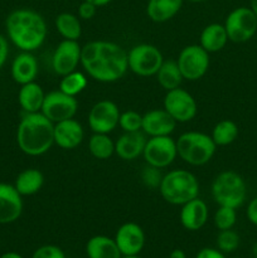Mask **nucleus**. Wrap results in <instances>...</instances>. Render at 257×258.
Instances as JSON below:
<instances>
[{
    "label": "nucleus",
    "mask_w": 257,
    "mask_h": 258,
    "mask_svg": "<svg viewBox=\"0 0 257 258\" xmlns=\"http://www.w3.org/2000/svg\"><path fill=\"white\" fill-rule=\"evenodd\" d=\"M81 64L98 82L110 83L123 77L128 70L127 52L108 40H92L81 50Z\"/></svg>",
    "instance_id": "1"
},
{
    "label": "nucleus",
    "mask_w": 257,
    "mask_h": 258,
    "mask_svg": "<svg viewBox=\"0 0 257 258\" xmlns=\"http://www.w3.org/2000/svg\"><path fill=\"white\" fill-rule=\"evenodd\" d=\"M7 34L13 44L22 52H33L44 43L47 24L42 15L32 9H17L5 22Z\"/></svg>",
    "instance_id": "2"
},
{
    "label": "nucleus",
    "mask_w": 257,
    "mask_h": 258,
    "mask_svg": "<svg viewBox=\"0 0 257 258\" xmlns=\"http://www.w3.org/2000/svg\"><path fill=\"white\" fill-rule=\"evenodd\" d=\"M17 144L25 155H43L54 144V123L42 112L25 113L18 125Z\"/></svg>",
    "instance_id": "3"
},
{
    "label": "nucleus",
    "mask_w": 257,
    "mask_h": 258,
    "mask_svg": "<svg viewBox=\"0 0 257 258\" xmlns=\"http://www.w3.org/2000/svg\"><path fill=\"white\" fill-rule=\"evenodd\" d=\"M164 201L173 206H183L199 197V181L193 173L183 169L163 175L159 186Z\"/></svg>",
    "instance_id": "4"
},
{
    "label": "nucleus",
    "mask_w": 257,
    "mask_h": 258,
    "mask_svg": "<svg viewBox=\"0 0 257 258\" xmlns=\"http://www.w3.org/2000/svg\"><path fill=\"white\" fill-rule=\"evenodd\" d=\"M175 143L179 158L193 166H201L209 163L217 148L212 136L198 131L181 134Z\"/></svg>",
    "instance_id": "5"
},
{
    "label": "nucleus",
    "mask_w": 257,
    "mask_h": 258,
    "mask_svg": "<svg viewBox=\"0 0 257 258\" xmlns=\"http://www.w3.org/2000/svg\"><path fill=\"white\" fill-rule=\"evenodd\" d=\"M246 194V183L236 171H222L212 183V197L221 207L239 208L244 203Z\"/></svg>",
    "instance_id": "6"
},
{
    "label": "nucleus",
    "mask_w": 257,
    "mask_h": 258,
    "mask_svg": "<svg viewBox=\"0 0 257 258\" xmlns=\"http://www.w3.org/2000/svg\"><path fill=\"white\" fill-rule=\"evenodd\" d=\"M164 58L158 47L153 44H138L127 52L128 70L140 77L155 76Z\"/></svg>",
    "instance_id": "7"
},
{
    "label": "nucleus",
    "mask_w": 257,
    "mask_h": 258,
    "mask_svg": "<svg viewBox=\"0 0 257 258\" xmlns=\"http://www.w3.org/2000/svg\"><path fill=\"white\" fill-rule=\"evenodd\" d=\"M223 25L231 42L244 43L256 34L257 17L251 8L239 7L227 15Z\"/></svg>",
    "instance_id": "8"
},
{
    "label": "nucleus",
    "mask_w": 257,
    "mask_h": 258,
    "mask_svg": "<svg viewBox=\"0 0 257 258\" xmlns=\"http://www.w3.org/2000/svg\"><path fill=\"white\" fill-rule=\"evenodd\" d=\"M184 80L198 81L209 68V53L201 44L186 45L176 59Z\"/></svg>",
    "instance_id": "9"
},
{
    "label": "nucleus",
    "mask_w": 257,
    "mask_h": 258,
    "mask_svg": "<svg viewBox=\"0 0 257 258\" xmlns=\"http://www.w3.org/2000/svg\"><path fill=\"white\" fill-rule=\"evenodd\" d=\"M143 156L148 165L158 169L166 168L178 156L176 143L170 136H154L146 140Z\"/></svg>",
    "instance_id": "10"
},
{
    "label": "nucleus",
    "mask_w": 257,
    "mask_h": 258,
    "mask_svg": "<svg viewBox=\"0 0 257 258\" xmlns=\"http://www.w3.org/2000/svg\"><path fill=\"white\" fill-rule=\"evenodd\" d=\"M77 110L78 102L76 97L58 90L45 95L40 112L53 123H57L75 117Z\"/></svg>",
    "instance_id": "11"
},
{
    "label": "nucleus",
    "mask_w": 257,
    "mask_h": 258,
    "mask_svg": "<svg viewBox=\"0 0 257 258\" xmlns=\"http://www.w3.org/2000/svg\"><path fill=\"white\" fill-rule=\"evenodd\" d=\"M164 110L176 122H188L196 117L198 106H197V101L188 91L178 87L166 91V95L164 97Z\"/></svg>",
    "instance_id": "12"
},
{
    "label": "nucleus",
    "mask_w": 257,
    "mask_h": 258,
    "mask_svg": "<svg viewBox=\"0 0 257 258\" xmlns=\"http://www.w3.org/2000/svg\"><path fill=\"white\" fill-rule=\"evenodd\" d=\"M120 115L115 102L110 100L98 101L88 113V125L96 134H110L118 126Z\"/></svg>",
    "instance_id": "13"
},
{
    "label": "nucleus",
    "mask_w": 257,
    "mask_h": 258,
    "mask_svg": "<svg viewBox=\"0 0 257 258\" xmlns=\"http://www.w3.org/2000/svg\"><path fill=\"white\" fill-rule=\"evenodd\" d=\"M81 50L77 40L63 39L55 48L52 57V68L58 76H66L76 71L81 63Z\"/></svg>",
    "instance_id": "14"
},
{
    "label": "nucleus",
    "mask_w": 257,
    "mask_h": 258,
    "mask_svg": "<svg viewBox=\"0 0 257 258\" xmlns=\"http://www.w3.org/2000/svg\"><path fill=\"white\" fill-rule=\"evenodd\" d=\"M115 242L122 256H138L145 244V234L139 224L128 222L117 229Z\"/></svg>",
    "instance_id": "15"
},
{
    "label": "nucleus",
    "mask_w": 257,
    "mask_h": 258,
    "mask_svg": "<svg viewBox=\"0 0 257 258\" xmlns=\"http://www.w3.org/2000/svg\"><path fill=\"white\" fill-rule=\"evenodd\" d=\"M23 199L14 185L0 183V224H9L19 219Z\"/></svg>",
    "instance_id": "16"
},
{
    "label": "nucleus",
    "mask_w": 257,
    "mask_h": 258,
    "mask_svg": "<svg viewBox=\"0 0 257 258\" xmlns=\"http://www.w3.org/2000/svg\"><path fill=\"white\" fill-rule=\"evenodd\" d=\"M176 121L165 110H151L143 115L141 130L150 138L154 136H170L175 130Z\"/></svg>",
    "instance_id": "17"
},
{
    "label": "nucleus",
    "mask_w": 257,
    "mask_h": 258,
    "mask_svg": "<svg viewBox=\"0 0 257 258\" xmlns=\"http://www.w3.org/2000/svg\"><path fill=\"white\" fill-rule=\"evenodd\" d=\"M85 131L75 118L54 123V144L63 150H73L83 140Z\"/></svg>",
    "instance_id": "18"
},
{
    "label": "nucleus",
    "mask_w": 257,
    "mask_h": 258,
    "mask_svg": "<svg viewBox=\"0 0 257 258\" xmlns=\"http://www.w3.org/2000/svg\"><path fill=\"white\" fill-rule=\"evenodd\" d=\"M208 207L206 202L196 198L183 204L180 209V223L188 231H198L208 221Z\"/></svg>",
    "instance_id": "19"
},
{
    "label": "nucleus",
    "mask_w": 257,
    "mask_h": 258,
    "mask_svg": "<svg viewBox=\"0 0 257 258\" xmlns=\"http://www.w3.org/2000/svg\"><path fill=\"white\" fill-rule=\"evenodd\" d=\"M146 140V135L141 130L135 133H125L115 143L116 155L126 161L135 160L143 155Z\"/></svg>",
    "instance_id": "20"
},
{
    "label": "nucleus",
    "mask_w": 257,
    "mask_h": 258,
    "mask_svg": "<svg viewBox=\"0 0 257 258\" xmlns=\"http://www.w3.org/2000/svg\"><path fill=\"white\" fill-rule=\"evenodd\" d=\"M38 76V60L32 52H22L12 63V77L20 86L34 82Z\"/></svg>",
    "instance_id": "21"
},
{
    "label": "nucleus",
    "mask_w": 257,
    "mask_h": 258,
    "mask_svg": "<svg viewBox=\"0 0 257 258\" xmlns=\"http://www.w3.org/2000/svg\"><path fill=\"white\" fill-rule=\"evenodd\" d=\"M45 93L38 83L29 82L22 85L18 93V102L25 113L40 112Z\"/></svg>",
    "instance_id": "22"
},
{
    "label": "nucleus",
    "mask_w": 257,
    "mask_h": 258,
    "mask_svg": "<svg viewBox=\"0 0 257 258\" xmlns=\"http://www.w3.org/2000/svg\"><path fill=\"white\" fill-rule=\"evenodd\" d=\"M184 0H149L146 14L155 23H165L175 17L181 9Z\"/></svg>",
    "instance_id": "23"
},
{
    "label": "nucleus",
    "mask_w": 257,
    "mask_h": 258,
    "mask_svg": "<svg viewBox=\"0 0 257 258\" xmlns=\"http://www.w3.org/2000/svg\"><path fill=\"white\" fill-rule=\"evenodd\" d=\"M226 28L219 23L207 25L201 33V45L208 53H216L223 49L228 42Z\"/></svg>",
    "instance_id": "24"
},
{
    "label": "nucleus",
    "mask_w": 257,
    "mask_h": 258,
    "mask_svg": "<svg viewBox=\"0 0 257 258\" xmlns=\"http://www.w3.org/2000/svg\"><path fill=\"white\" fill-rule=\"evenodd\" d=\"M88 258H121V252L115 239L106 236H95L86 246Z\"/></svg>",
    "instance_id": "25"
},
{
    "label": "nucleus",
    "mask_w": 257,
    "mask_h": 258,
    "mask_svg": "<svg viewBox=\"0 0 257 258\" xmlns=\"http://www.w3.org/2000/svg\"><path fill=\"white\" fill-rule=\"evenodd\" d=\"M43 183H44V176H43L42 171L34 168H29L18 174L14 186L20 196L25 197L38 193L42 189Z\"/></svg>",
    "instance_id": "26"
},
{
    "label": "nucleus",
    "mask_w": 257,
    "mask_h": 258,
    "mask_svg": "<svg viewBox=\"0 0 257 258\" xmlns=\"http://www.w3.org/2000/svg\"><path fill=\"white\" fill-rule=\"evenodd\" d=\"M155 76L159 85L166 91L180 87L181 82H183L184 80L176 60L171 59L164 60L163 64L160 66V68H159V71L156 72Z\"/></svg>",
    "instance_id": "27"
},
{
    "label": "nucleus",
    "mask_w": 257,
    "mask_h": 258,
    "mask_svg": "<svg viewBox=\"0 0 257 258\" xmlns=\"http://www.w3.org/2000/svg\"><path fill=\"white\" fill-rule=\"evenodd\" d=\"M55 28L58 33L68 40H78L82 34L81 20L72 13H60L55 18Z\"/></svg>",
    "instance_id": "28"
},
{
    "label": "nucleus",
    "mask_w": 257,
    "mask_h": 258,
    "mask_svg": "<svg viewBox=\"0 0 257 258\" xmlns=\"http://www.w3.org/2000/svg\"><path fill=\"white\" fill-rule=\"evenodd\" d=\"M88 150L91 155L100 160L111 158L115 153V143L111 140L108 134H93L88 141Z\"/></svg>",
    "instance_id": "29"
},
{
    "label": "nucleus",
    "mask_w": 257,
    "mask_h": 258,
    "mask_svg": "<svg viewBox=\"0 0 257 258\" xmlns=\"http://www.w3.org/2000/svg\"><path fill=\"white\" fill-rule=\"evenodd\" d=\"M211 136L217 146H227L238 136V126L231 120H222L216 123Z\"/></svg>",
    "instance_id": "30"
},
{
    "label": "nucleus",
    "mask_w": 257,
    "mask_h": 258,
    "mask_svg": "<svg viewBox=\"0 0 257 258\" xmlns=\"http://www.w3.org/2000/svg\"><path fill=\"white\" fill-rule=\"evenodd\" d=\"M87 77L82 72L73 71L68 75L62 76V80L59 82V90L65 92L66 95L76 97L82 91H85V88L87 87Z\"/></svg>",
    "instance_id": "31"
},
{
    "label": "nucleus",
    "mask_w": 257,
    "mask_h": 258,
    "mask_svg": "<svg viewBox=\"0 0 257 258\" xmlns=\"http://www.w3.org/2000/svg\"><path fill=\"white\" fill-rule=\"evenodd\" d=\"M236 221L237 213L234 208L219 206L216 214H214V226H216L219 231L232 229L234 224H236Z\"/></svg>",
    "instance_id": "32"
},
{
    "label": "nucleus",
    "mask_w": 257,
    "mask_h": 258,
    "mask_svg": "<svg viewBox=\"0 0 257 258\" xmlns=\"http://www.w3.org/2000/svg\"><path fill=\"white\" fill-rule=\"evenodd\" d=\"M217 246L219 251L224 253H231L236 251L239 246V236L232 229H226V231L219 232L217 237Z\"/></svg>",
    "instance_id": "33"
},
{
    "label": "nucleus",
    "mask_w": 257,
    "mask_h": 258,
    "mask_svg": "<svg viewBox=\"0 0 257 258\" xmlns=\"http://www.w3.org/2000/svg\"><path fill=\"white\" fill-rule=\"evenodd\" d=\"M118 125L125 133H135V131L141 130L143 125V115L133 110L125 111L120 115Z\"/></svg>",
    "instance_id": "34"
},
{
    "label": "nucleus",
    "mask_w": 257,
    "mask_h": 258,
    "mask_svg": "<svg viewBox=\"0 0 257 258\" xmlns=\"http://www.w3.org/2000/svg\"><path fill=\"white\" fill-rule=\"evenodd\" d=\"M161 179H163V175L160 173V169L158 168L148 165L141 171V180H143L144 185L150 189H159Z\"/></svg>",
    "instance_id": "35"
},
{
    "label": "nucleus",
    "mask_w": 257,
    "mask_h": 258,
    "mask_svg": "<svg viewBox=\"0 0 257 258\" xmlns=\"http://www.w3.org/2000/svg\"><path fill=\"white\" fill-rule=\"evenodd\" d=\"M32 258H66L65 252L57 246L53 244H47L42 246L33 253Z\"/></svg>",
    "instance_id": "36"
},
{
    "label": "nucleus",
    "mask_w": 257,
    "mask_h": 258,
    "mask_svg": "<svg viewBox=\"0 0 257 258\" xmlns=\"http://www.w3.org/2000/svg\"><path fill=\"white\" fill-rule=\"evenodd\" d=\"M96 12H97V7L92 4V3L86 2V0H83L80 4V7H78V15L83 20L92 19L96 15Z\"/></svg>",
    "instance_id": "37"
},
{
    "label": "nucleus",
    "mask_w": 257,
    "mask_h": 258,
    "mask_svg": "<svg viewBox=\"0 0 257 258\" xmlns=\"http://www.w3.org/2000/svg\"><path fill=\"white\" fill-rule=\"evenodd\" d=\"M246 214H247V219H248L253 226L257 227V197L252 199V201L248 203Z\"/></svg>",
    "instance_id": "38"
},
{
    "label": "nucleus",
    "mask_w": 257,
    "mask_h": 258,
    "mask_svg": "<svg viewBox=\"0 0 257 258\" xmlns=\"http://www.w3.org/2000/svg\"><path fill=\"white\" fill-rule=\"evenodd\" d=\"M9 55V44H8L7 38L0 34V68L5 64Z\"/></svg>",
    "instance_id": "39"
},
{
    "label": "nucleus",
    "mask_w": 257,
    "mask_h": 258,
    "mask_svg": "<svg viewBox=\"0 0 257 258\" xmlns=\"http://www.w3.org/2000/svg\"><path fill=\"white\" fill-rule=\"evenodd\" d=\"M196 258H226V256L219 249L203 248L198 252Z\"/></svg>",
    "instance_id": "40"
},
{
    "label": "nucleus",
    "mask_w": 257,
    "mask_h": 258,
    "mask_svg": "<svg viewBox=\"0 0 257 258\" xmlns=\"http://www.w3.org/2000/svg\"><path fill=\"white\" fill-rule=\"evenodd\" d=\"M86 2L92 3V4L96 5V7L100 8V7H105V5H107L108 3H111L112 0H86Z\"/></svg>",
    "instance_id": "41"
},
{
    "label": "nucleus",
    "mask_w": 257,
    "mask_h": 258,
    "mask_svg": "<svg viewBox=\"0 0 257 258\" xmlns=\"http://www.w3.org/2000/svg\"><path fill=\"white\" fill-rule=\"evenodd\" d=\"M170 258H186L185 253L181 249H174L170 253Z\"/></svg>",
    "instance_id": "42"
},
{
    "label": "nucleus",
    "mask_w": 257,
    "mask_h": 258,
    "mask_svg": "<svg viewBox=\"0 0 257 258\" xmlns=\"http://www.w3.org/2000/svg\"><path fill=\"white\" fill-rule=\"evenodd\" d=\"M0 258H23L20 254L15 253V252H8V253H4Z\"/></svg>",
    "instance_id": "43"
},
{
    "label": "nucleus",
    "mask_w": 257,
    "mask_h": 258,
    "mask_svg": "<svg viewBox=\"0 0 257 258\" xmlns=\"http://www.w3.org/2000/svg\"><path fill=\"white\" fill-rule=\"evenodd\" d=\"M249 8L257 17V0H249Z\"/></svg>",
    "instance_id": "44"
},
{
    "label": "nucleus",
    "mask_w": 257,
    "mask_h": 258,
    "mask_svg": "<svg viewBox=\"0 0 257 258\" xmlns=\"http://www.w3.org/2000/svg\"><path fill=\"white\" fill-rule=\"evenodd\" d=\"M188 2H190V3H203V2H206V0H188Z\"/></svg>",
    "instance_id": "45"
},
{
    "label": "nucleus",
    "mask_w": 257,
    "mask_h": 258,
    "mask_svg": "<svg viewBox=\"0 0 257 258\" xmlns=\"http://www.w3.org/2000/svg\"><path fill=\"white\" fill-rule=\"evenodd\" d=\"M123 258H140L138 256H123Z\"/></svg>",
    "instance_id": "46"
}]
</instances>
